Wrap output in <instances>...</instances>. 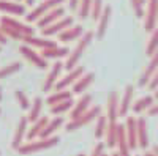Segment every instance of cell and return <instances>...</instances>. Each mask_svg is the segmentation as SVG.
Here are the masks:
<instances>
[{
    "label": "cell",
    "instance_id": "1",
    "mask_svg": "<svg viewBox=\"0 0 158 156\" xmlns=\"http://www.w3.org/2000/svg\"><path fill=\"white\" fill-rule=\"evenodd\" d=\"M0 29L8 38H15V40H19V41H24L25 36L35 35V29L32 25L19 22L18 19L10 18V16L0 18Z\"/></svg>",
    "mask_w": 158,
    "mask_h": 156
},
{
    "label": "cell",
    "instance_id": "2",
    "mask_svg": "<svg viewBox=\"0 0 158 156\" xmlns=\"http://www.w3.org/2000/svg\"><path fill=\"white\" fill-rule=\"evenodd\" d=\"M94 36H95L94 32H85L81 38H79L77 44H76L74 49L70 52V55L67 57V62H65V70H67V71H70V70H73V68L77 66L79 58L82 57L84 50L89 47V44L92 43V40H94Z\"/></svg>",
    "mask_w": 158,
    "mask_h": 156
},
{
    "label": "cell",
    "instance_id": "3",
    "mask_svg": "<svg viewBox=\"0 0 158 156\" xmlns=\"http://www.w3.org/2000/svg\"><path fill=\"white\" fill-rule=\"evenodd\" d=\"M60 142V139L57 136H52V137H48V139H35V140H29L25 142V144H22L18 151L19 154H32V153H38L41 150H48V148H52L56 147L57 144Z\"/></svg>",
    "mask_w": 158,
    "mask_h": 156
},
{
    "label": "cell",
    "instance_id": "4",
    "mask_svg": "<svg viewBox=\"0 0 158 156\" xmlns=\"http://www.w3.org/2000/svg\"><path fill=\"white\" fill-rule=\"evenodd\" d=\"M100 115H101V107L100 106H92L85 114H82L81 117H77V118H74L70 123H67V128L65 129H67L68 133H73V131H76V129H79V128L87 126L90 122H94L95 118H98Z\"/></svg>",
    "mask_w": 158,
    "mask_h": 156
},
{
    "label": "cell",
    "instance_id": "5",
    "mask_svg": "<svg viewBox=\"0 0 158 156\" xmlns=\"http://www.w3.org/2000/svg\"><path fill=\"white\" fill-rule=\"evenodd\" d=\"M62 2H63V0H44V2H41L38 6H35L29 14L25 16V21H27V22H36L40 18L44 16L46 13H49L51 10L60 6Z\"/></svg>",
    "mask_w": 158,
    "mask_h": 156
},
{
    "label": "cell",
    "instance_id": "6",
    "mask_svg": "<svg viewBox=\"0 0 158 156\" xmlns=\"http://www.w3.org/2000/svg\"><path fill=\"white\" fill-rule=\"evenodd\" d=\"M19 52L22 54V57L27 60V62H30L33 66H36L38 70H46L48 68V62H46V58L41 55V54H38V52L32 47V46H29V44H22L21 47H19Z\"/></svg>",
    "mask_w": 158,
    "mask_h": 156
},
{
    "label": "cell",
    "instance_id": "7",
    "mask_svg": "<svg viewBox=\"0 0 158 156\" xmlns=\"http://www.w3.org/2000/svg\"><path fill=\"white\" fill-rule=\"evenodd\" d=\"M158 22V0H147V13L144 19V29L146 32H153Z\"/></svg>",
    "mask_w": 158,
    "mask_h": 156
},
{
    "label": "cell",
    "instance_id": "8",
    "mask_svg": "<svg viewBox=\"0 0 158 156\" xmlns=\"http://www.w3.org/2000/svg\"><path fill=\"white\" fill-rule=\"evenodd\" d=\"M73 22H74L73 16H63V18H60L59 21H56L54 24H51L49 27L43 29V30H41V33H43L44 36L59 35V33H62L63 30H67L68 27H71V25H73Z\"/></svg>",
    "mask_w": 158,
    "mask_h": 156
},
{
    "label": "cell",
    "instance_id": "9",
    "mask_svg": "<svg viewBox=\"0 0 158 156\" xmlns=\"http://www.w3.org/2000/svg\"><path fill=\"white\" fill-rule=\"evenodd\" d=\"M85 74V70L84 66H76L73 70H70L67 74H65L62 79H59V82L56 84V90H67V87L73 85L79 77Z\"/></svg>",
    "mask_w": 158,
    "mask_h": 156
},
{
    "label": "cell",
    "instance_id": "10",
    "mask_svg": "<svg viewBox=\"0 0 158 156\" xmlns=\"http://www.w3.org/2000/svg\"><path fill=\"white\" fill-rule=\"evenodd\" d=\"M27 131H29V118L27 117H21L18 125H16V131L13 136V142H11V148L18 150L22 145L24 137H27Z\"/></svg>",
    "mask_w": 158,
    "mask_h": 156
},
{
    "label": "cell",
    "instance_id": "11",
    "mask_svg": "<svg viewBox=\"0 0 158 156\" xmlns=\"http://www.w3.org/2000/svg\"><path fill=\"white\" fill-rule=\"evenodd\" d=\"M156 70H158V50L150 57L149 65L146 66V70L142 71V74H141V77H139V82H138L139 87L149 85V82L152 81V77H153V74L156 73Z\"/></svg>",
    "mask_w": 158,
    "mask_h": 156
},
{
    "label": "cell",
    "instance_id": "12",
    "mask_svg": "<svg viewBox=\"0 0 158 156\" xmlns=\"http://www.w3.org/2000/svg\"><path fill=\"white\" fill-rule=\"evenodd\" d=\"M63 68H65V63H62V62H56L54 63V66L51 68V71H49V74L46 77V81L43 84V92H49V90H52L56 87V84L59 82V77H60V73H62Z\"/></svg>",
    "mask_w": 158,
    "mask_h": 156
},
{
    "label": "cell",
    "instance_id": "13",
    "mask_svg": "<svg viewBox=\"0 0 158 156\" xmlns=\"http://www.w3.org/2000/svg\"><path fill=\"white\" fill-rule=\"evenodd\" d=\"M125 133H127L130 148L135 150L138 147V118H135V117H127Z\"/></svg>",
    "mask_w": 158,
    "mask_h": 156
},
{
    "label": "cell",
    "instance_id": "14",
    "mask_svg": "<svg viewBox=\"0 0 158 156\" xmlns=\"http://www.w3.org/2000/svg\"><path fill=\"white\" fill-rule=\"evenodd\" d=\"M63 14H65V8L63 6H57L54 10H51L49 13H46L44 16L40 18L36 21V25L40 29H46V27H49L51 24H54L56 21H59L60 18H63Z\"/></svg>",
    "mask_w": 158,
    "mask_h": 156
},
{
    "label": "cell",
    "instance_id": "15",
    "mask_svg": "<svg viewBox=\"0 0 158 156\" xmlns=\"http://www.w3.org/2000/svg\"><path fill=\"white\" fill-rule=\"evenodd\" d=\"M118 107H120V99H118L117 96V92L115 90H112V92H109V96H108V120L109 123H117V118H118Z\"/></svg>",
    "mask_w": 158,
    "mask_h": 156
},
{
    "label": "cell",
    "instance_id": "16",
    "mask_svg": "<svg viewBox=\"0 0 158 156\" xmlns=\"http://www.w3.org/2000/svg\"><path fill=\"white\" fill-rule=\"evenodd\" d=\"M84 27L81 24H73L71 27H68L67 30H63L62 33H59V40L63 43H68V41H74L79 40L82 35H84Z\"/></svg>",
    "mask_w": 158,
    "mask_h": 156
},
{
    "label": "cell",
    "instance_id": "17",
    "mask_svg": "<svg viewBox=\"0 0 158 156\" xmlns=\"http://www.w3.org/2000/svg\"><path fill=\"white\" fill-rule=\"evenodd\" d=\"M90 104H92V95L84 93L74 102V107L71 109V120H74V118H77V117H81L82 114H85L90 109Z\"/></svg>",
    "mask_w": 158,
    "mask_h": 156
},
{
    "label": "cell",
    "instance_id": "18",
    "mask_svg": "<svg viewBox=\"0 0 158 156\" xmlns=\"http://www.w3.org/2000/svg\"><path fill=\"white\" fill-rule=\"evenodd\" d=\"M0 11L15 16H22L25 14V6L16 0H0Z\"/></svg>",
    "mask_w": 158,
    "mask_h": 156
},
{
    "label": "cell",
    "instance_id": "19",
    "mask_svg": "<svg viewBox=\"0 0 158 156\" xmlns=\"http://www.w3.org/2000/svg\"><path fill=\"white\" fill-rule=\"evenodd\" d=\"M117 151L120 156H130V144L127 139V133H125V125H118L117 126Z\"/></svg>",
    "mask_w": 158,
    "mask_h": 156
},
{
    "label": "cell",
    "instance_id": "20",
    "mask_svg": "<svg viewBox=\"0 0 158 156\" xmlns=\"http://www.w3.org/2000/svg\"><path fill=\"white\" fill-rule=\"evenodd\" d=\"M111 14H112V8L109 5H106L103 8L101 14H100V19H98V27H97V38H103L104 33H106V29H108V24L111 21Z\"/></svg>",
    "mask_w": 158,
    "mask_h": 156
},
{
    "label": "cell",
    "instance_id": "21",
    "mask_svg": "<svg viewBox=\"0 0 158 156\" xmlns=\"http://www.w3.org/2000/svg\"><path fill=\"white\" fill-rule=\"evenodd\" d=\"M94 79H95V74L94 73H85L84 76H81L73 84V93L74 95H84V92L89 88V85L94 82Z\"/></svg>",
    "mask_w": 158,
    "mask_h": 156
},
{
    "label": "cell",
    "instance_id": "22",
    "mask_svg": "<svg viewBox=\"0 0 158 156\" xmlns=\"http://www.w3.org/2000/svg\"><path fill=\"white\" fill-rule=\"evenodd\" d=\"M138 147L146 150L149 147V133H147V122L144 117L138 118Z\"/></svg>",
    "mask_w": 158,
    "mask_h": 156
},
{
    "label": "cell",
    "instance_id": "23",
    "mask_svg": "<svg viewBox=\"0 0 158 156\" xmlns=\"http://www.w3.org/2000/svg\"><path fill=\"white\" fill-rule=\"evenodd\" d=\"M133 93H135V87L133 85H127L125 87V92L123 96L120 99V107H118V114L120 117H125L131 107V101H133Z\"/></svg>",
    "mask_w": 158,
    "mask_h": 156
},
{
    "label": "cell",
    "instance_id": "24",
    "mask_svg": "<svg viewBox=\"0 0 158 156\" xmlns=\"http://www.w3.org/2000/svg\"><path fill=\"white\" fill-rule=\"evenodd\" d=\"M24 44H29V46H32V47H38V49H41V50L57 46L56 41H51V40H48V38H36L35 35L25 36V38H24Z\"/></svg>",
    "mask_w": 158,
    "mask_h": 156
},
{
    "label": "cell",
    "instance_id": "25",
    "mask_svg": "<svg viewBox=\"0 0 158 156\" xmlns=\"http://www.w3.org/2000/svg\"><path fill=\"white\" fill-rule=\"evenodd\" d=\"M48 123H49V117H41L40 120L32 123L30 129L27 131V140H35L36 137H40V134L43 133V129L46 128Z\"/></svg>",
    "mask_w": 158,
    "mask_h": 156
},
{
    "label": "cell",
    "instance_id": "26",
    "mask_svg": "<svg viewBox=\"0 0 158 156\" xmlns=\"http://www.w3.org/2000/svg\"><path fill=\"white\" fill-rule=\"evenodd\" d=\"M70 49L68 47H59V46H54V47H49V49H43L41 50V55L48 60V58H63V57H68L70 55Z\"/></svg>",
    "mask_w": 158,
    "mask_h": 156
},
{
    "label": "cell",
    "instance_id": "27",
    "mask_svg": "<svg viewBox=\"0 0 158 156\" xmlns=\"http://www.w3.org/2000/svg\"><path fill=\"white\" fill-rule=\"evenodd\" d=\"M71 98H73V92H68V90H57V92H54L52 95H49L46 98V102L52 107V106H56V104L63 102L67 99H71Z\"/></svg>",
    "mask_w": 158,
    "mask_h": 156
},
{
    "label": "cell",
    "instance_id": "28",
    "mask_svg": "<svg viewBox=\"0 0 158 156\" xmlns=\"http://www.w3.org/2000/svg\"><path fill=\"white\" fill-rule=\"evenodd\" d=\"M41 110H43V99L40 98V96H36L35 99H33V102H32V107L29 109V115H27V118H29V122L30 123H35L36 120H40L41 118Z\"/></svg>",
    "mask_w": 158,
    "mask_h": 156
},
{
    "label": "cell",
    "instance_id": "29",
    "mask_svg": "<svg viewBox=\"0 0 158 156\" xmlns=\"http://www.w3.org/2000/svg\"><path fill=\"white\" fill-rule=\"evenodd\" d=\"M63 125V118L62 117H54V120H49V123L46 125V128L43 129V133L40 134V139H48V137H52L54 133Z\"/></svg>",
    "mask_w": 158,
    "mask_h": 156
},
{
    "label": "cell",
    "instance_id": "30",
    "mask_svg": "<svg viewBox=\"0 0 158 156\" xmlns=\"http://www.w3.org/2000/svg\"><path fill=\"white\" fill-rule=\"evenodd\" d=\"M153 101H155V98L150 96V95H146V96L139 98V99L133 104V112L141 114V112H144V110H149V109L153 106Z\"/></svg>",
    "mask_w": 158,
    "mask_h": 156
},
{
    "label": "cell",
    "instance_id": "31",
    "mask_svg": "<svg viewBox=\"0 0 158 156\" xmlns=\"http://www.w3.org/2000/svg\"><path fill=\"white\" fill-rule=\"evenodd\" d=\"M108 125H109L108 115H100L98 118H97V125H95V137L97 139H101V137L106 136Z\"/></svg>",
    "mask_w": 158,
    "mask_h": 156
},
{
    "label": "cell",
    "instance_id": "32",
    "mask_svg": "<svg viewBox=\"0 0 158 156\" xmlns=\"http://www.w3.org/2000/svg\"><path fill=\"white\" fill-rule=\"evenodd\" d=\"M117 126L118 123H109L108 131H106V145L109 148L117 147Z\"/></svg>",
    "mask_w": 158,
    "mask_h": 156
},
{
    "label": "cell",
    "instance_id": "33",
    "mask_svg": "<svg viewBox=\"0 0 158 156\" xmlns=\"http://www.w3.org/2000/svg\"><path fill=\"white\" fill-rule=\"evenodd\" d=\"M74 107V102H73V98L71 99H67V101H63V102H59L56 104V106H52L51 107V114L52 115H62L65 112H68Z\"/></svg>",
    "mask_w": 158,
    "mask_h": 156
},
{
    "label": "cell",
    "instance_id": "34",
    "mask_svg": "<svg viewBox=\"0 0 158 156\" xmlns=\"http://www.w3.org/2000/svg\"><path fill=\"white\" fill-rule=\"evenodd\" d=\"M21 68H22L21 62H11V63H8L6 66L0 68V79H6V77H10L15 73H18Z\"/></svg>",
    "mask_w": 158,
    "mask_h": 156
},
{
    "label": "cell",
    "instance_id": "35",
    "mask_svg": "<svg viewBox=\"0 0 158 156\" xmlns=\"http://www.w3.org/2000/svg\"><path fill=\"white\" fill-rule=\"evenodd\" d=\"M92 5H94V0H81V2H79L77 13H79V18L82 21L87 19L92 14Z\"/></svg>",
    "mask_w": 158,
    "mask_h": 156
},
{
    "label": "cell",
    "instance_id": "36",
    "mask_svg": "<svg viewBox=\"0 0 158 156\" xmlns=\"http://www.w3.org/2000/svg\"><path fill=\"white\" fill-rule=\"evenodd\" d=\"M156 50H158V27L152 32V36H150V40L147 43V47H146V54L149 57H152Z\"/></svg>",
    "mask_w": 158,
    "mask_h": 156
},
{
    "label": "cell",
    "instance_id": "37",
    "mask_svg": "<svg viewBox=\"0 0 158 156\" xmlns=\"http://www.w3.org/2000/svg\"><path fill=\"white\" fill-rule=\"evenodd\" d=\"M15 98H16V102L19 104V107H21V109L29 110V109L32 107V102L29 101L27 95H25L22 90H16V92H15Z\"/></svg>",
    "mask_w": 158,
    "mask_h": 156
},
{
    "label": "cell",
    "instance_id": "38",
    "mask_svg": "<svg viewBox=\"0 0 158 156\" xmlns=\"http://www.w3.org/2000/svg\"><path fill=\"white\" fill-rule=\"evenodd\" d=\"M103 0H94V5H92V19H100V14H101V11H103Z\"/></svg>",
    "mask_w": 158,
    "mask_h": 156
},
{
    "label": "cell",
    "instance_id": "39",
    "mask_svg": "<svg viewBox=\"0 0 158 156\" xmlns=\"http://www.w3.org/2000/svg\"><path fill=\"white\" fill-rule=\"evenodd\" d=\"M130 3H131V8H133L136 18L142 19L144 18V10H142L144 5H142V2H141V0H130Z\"/></svg>",
    "mask_w": 158,
    "mask_h": 156
},
{
    "label": "cell",
    "instance_id": "40",
    "mask_svg": "<svg viewBox=\"0 0 158 156\" xmlns=\"http://www.w3.org/2000/svg\"><path fill=\"white\" fill-rule=\"evenodd\" d=\"M103 151H104V145L100 142V144H97V145L94 147V150H92L90 156H101V154H103Z\"/></svg>",
    "mask_w": 158,
    "mask_h": 156
},
{
    "label": "cell",
    "instance_id": "41",
    "mask_svg": "<svg viewBox=\"0 0 158 156\" xmlns=\"http://www.w3.org/2000/svg\"><path fill=\"white\" fill-rule=\"evenodd\" d=\"M150 90H156L158 88V70H156V73L153 74V77H152V81L149 82V85H147Z\"/></svg>",
    "mask_w": 158,
    "mask_h": 156
},
{
    "label": "cell",
    "instance_id": "42",
    "mask_svg": "<svg viewBox=\"0 0 158 156\" xmlns=\"http://www.w3.org/2000/svg\"><path fill=\"white\" fill-rule=\"evenodd\" d=\"M79 2H81V0H68V6H70V10L76 11V10L79 8Z\"/></svg>",
    "mask_w": 158,
    "mask_h": 156
},
{
    "label": "cell",
    "instance_id": "43",
    "mask_svg": "<svg viewBox=\"0 0 158 156\" xmlns=\"http://www.w3.org/2000/svg\"><path fill=\"white\" fill-rule=\"evenodd\" d=\"M147 112H149V115H150V117H155V115H158V104H153V106H152V107H150Z\"/></svg>",
    "mask_w": 158,
    "mask_h": 156
},
{
    "label": "cell",
    "instance_id": "44",
    "mask_svg": "<svg viewBox=\"0 0 158 156\" xmlns=\"http://www.w3.org/2000/svg\"><path fill=\"white\" fill-rule=\"evenodd\" d=\"M6 40H8V36L2 32V29H0V44H6Z\"/></svg>",
    "mask_w": 158,
    "mask_h": 156
},
{
    "label": "cell",
    "instance_id": "45",
    "mask_svg": "<svg viewBox=\"0 0 158 156\" xmlns=\"http://www.w3.org/2000/svg\"><path fill=\"white\" fill-rule=\"evenodd\" d=\"M144 156H158V154H155L153 151H146V153H144Z\"/></svg>",
    "mask_w": 158,
    "mask_h": 156
},
{
    "label": "cell",
    "instance_id": "46",
    "mask_svg": "<svg viewBox=\"0 0 158 156\" xmlns=\"http://www.w3.org/2000/svg\"><path fill=\"white\" fill-rule=\"evenodd\" d=\"M24 2L27 3V5H33V2H35V0H24Z\"/></svg>",
    "mask_w": 158,
    "mask_h": 156
},
{
    "label": "cell",
    "instance_id": "47",
    "mask_svg": "<svg viewBox=\"0 0 158 156\" xmlns=\"http://www.w3.org/2000/svg\"><path fill=\"white\" fill-rule=\"evenodd\" d=\"M152 151H153V153H155V154H158V145H155V147H153V150H152Z\"/></svg>",
    "mask_w": 158,
    "mask_h": 156
},
{
    "label": "cell",
    "instance_id": "48",
    "mask_svg": "<svg viewBox=\"0 0 158 156\" xmlns=\"http://www.w3.org/2000/svg\"><path fill=\"white\" fill-rule=\"evenodd\" d=\"M153 98H155V99H158V88L155 90V95H153Z\"/></svg>",
    "mask_w": 158,
    "mask_h": 156
},
{
    "label": "cell",
    "instance_id": "49",
    "mask_svg": "<svg viewBox=\"0 0 158 156\" xmlns=\"http://www.w3.org/2000/svg\"><path fill=\"white\" fill-rule=\"evenodd\" d=\"M2 98H3V92H2V87H0V101H2Z\"/></svg>",
    "mask_w": 158,
    "mask_h": 156
},
{
    "label": "cell",
    "instance_id": "50",
    "mask_svg": "<svg viewBox=\"0 0 158 156\" xmlns=\"http://www.w3.org/2000/svg\"><path fill=\"white\" fill-rule=\"evenodd\" d=\"M111 156H120V154H118V151H115V153H112Z\"/></svg>",
    "mask_w": 158,
    "mask_h": 156
},
{
    "label": "cell",
    "instance_id": "51",
    "mask_svg": "<svg viewBox=\"0 0 158 156\" xmlns=\"http://www.w3.org/2000/svg\"><path fill=\"white\" fill-rule=\"evenodd\" d=\"M101 156H111V154H108V153H104V151H103V154H101Z\"/></svg>",
    "mask_w": 158,
    "mask_h": 156
},
{
    "label": "cell",
    "instance_id": "52",
    "mask_svg": "<svg viewBox=\"0 0 158 156\" xmlns=\"http://www.w3.org/2000/svg\"><path fill=\"white\" fill-rule=\"evenodd\" d=\"M77 156H85V154H84V153H79V154H77Z\"/></svg>",
    "mask_w": 158,
    "mask_h": 156
},
{
    "label": "cell",
    "instance_id": "53",
    "mask_svg": "<svg viewBox=\"0 0 158 156\" xmlns=\"http://www.w3.org/2000/svg\"><path fill=\"white\" fill-rule=\"evenodd\" d=\"M141 2H142V5H144V3H146V0H141Z\"/></svg>",
    "mask_w": 158,
    "mask_h": 156
},
{
    "label": "cell",
    "instance_id": "54",
    "mask_svg": "<svg viewBox=\"0 0 158 156\" xmlns=\"http://www.w3.org/2000/svg\"><path fill=\"white\" fill-rule=\"evenodd\" d=\"M0 50H2V44H0Z\"/></svg>",
    "mask_w": 158,
    "mask_h": 156
},
{
    "label": "cell",
    "instance_id": "55",
    "mask_svg": "<svg viewBox=\"0 0 158 156\" xmlns=\"http://www.w3.org/2000/svg\"><path fill=\"white\" fill-rule=\"evenodd\" d=\"M16 2H21V0H16Z\"/></svg>",
    "mask_w": 158,
    "mask_h": 156
},
{
    "label": "cell",
    "instance_id": "56",
    "mask_svg": "<svg viewBox=\"0 0 158 156\" xmlns=\"http://www.w3.org/2000/svg\"><path fill=\"white\" fill-rule=\"evenodd\" d=\"M0 114H2V109H0Z\"/></svg>",
    "mask_w": 158,
    "mask_h": 156
}]
</instances>
